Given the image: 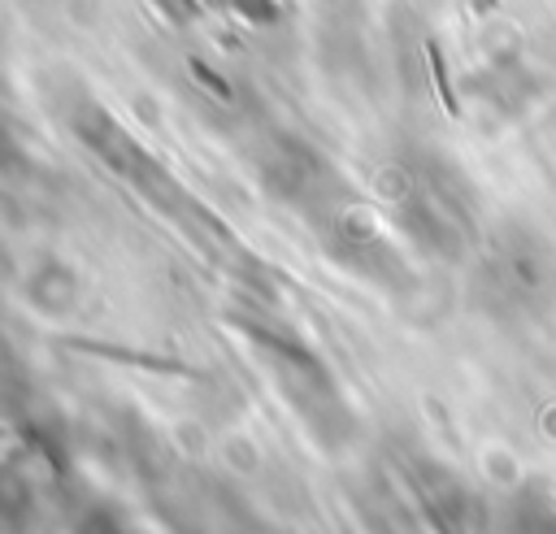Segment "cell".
<instances>
[{"label":"cell","instance_id":"6da1fadb","mask_svg":"<svg viewBox=\"0 0 556 534\" xmlns=\"http://www.w3.org/2000/svg\"><path fill=\"white\" fill-rule=\"evenodd\" d=\"M378 208L430 260H465L486 234L469 178L434 148H400L378 169Z\"/></svg>","mask_w":556,"mask_h":534},{"label":"cell","instance_id":"7a4b0ae2","mask_svg":"<svg viewBox=\"0 0 556 534\" xmlns=\"http://www.w3.org/2000/svg\"><path fill=\"white\" fill-rule=\"evenodd\" d=\"M469 300L495 321H534L556 304V247L530 226L482 234L469 269Z\"/></svg>","mask_w":556,"mask_h":534},{"label":"cell","instance_id":"3957f363","mask_svg":"<svg viewBox=\"0 0 556 534\" xmlns=\"http://www.w3.org/2000/svg\"><path fill=\"white\" fill-rule=\"evenodd\" d=\"M321 252L352 278L387 291V295H404L413 287L408 260L395 243L391 221L382 217V208H369L356 191H343L334 204H326L313 221Z\"/></svg>","mask_w":556,"mask_h":534},{"label":"cell","instance_id":"277c9868","mask_svg":"<svg viewBox=\"0 0 556 534\" xmlns=\"http://www.w3.org/2000/svg\"><path fill=\"white\" fill-rule=\"evenodd\" d=\"M248 343H252L256 360L265 365L274 391L291 404L295 417L308 421V430H317L326 443H334L339 434L352 430V417H348V404L339 395V382H334V373L321 365V356L308 343H300L282 326H261V321H248Z\"/></svg>","mask_w":556,"mask_h":534},{"label":"cell","instance_id":"5b68a950","mask_svg":"<svg viewBox=\"0 0 556 534\" xmlns=\"http://www.w3.org/2000/svg\"><path fill=\"white\" fill-rule=\"evenodd\" d=\"M256 178H261L265 195H274L304 221H313L326 204H334L343 191H352L313 143L291 139V135H274L256 152Z\"/></svg>","mask_w":556,"mask_h":534},{"label":"cell","instance_id":"8992f818","mask_svg":"<svg viewBox=\"0 0 556 534\" xmlns=\"http://www.w3.org/2000/svg\"><path fill=\"white\" fill-rule=\"evenodd\" d=\"M513 534H556V504L552 499H526V504H517Z\"/></svg>","mask_w":556,"mask_h":534}]
</instances>
